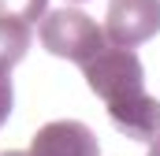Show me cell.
Instances as JSON below:
<instances>
[{"mask_svg": "<svg viewBox=\"0 0 160 156\" xmlns=\"http://www.w3.org/2000/svg\"><path fill=\"white\" fill-rule=\"evenodd\" d=\"M82 75L89 82V89L104 100L108 119L116 123L130 141H157L160 138V100L145 93L142 85V60L134 56V48L123 45H104L86 67Z\"/></svg>", "mask_w": 160, "mask_h": 156, "instance_id": "obj_1", "label": "cell"}, {"mask_svg": "<svg viewBox=\"0 0 160 156\" xmlns=\"http://www.w3.org/2000/svg\"><path fill=\"white\" fill-rule=\"evenodd\" d=\"M38 41L45 45V52L86 67V63L108 45V34H104V26L93 22L86 11H78V7H60V11H48V15L41 19Z\"/></svg>", "mask_w": 160, "mask_h": 156, "instance_id": "obj_2", "label": "cell"}, {"mask_svg": "<svg viewBox=\"0 0 160 156\" xmlns=\"http://www.w3.org/2000/svg\"><path fill=\"white\" fill-rule=\"evenodd\" d=\"M104 34L123 48L153 41L160 34V0H112L104 15Z\"/></svg>", "mask_w": 160, "mask_h": 156, "instance_id": "obj_3", "label": "cell"}, {"mask_svg": "<svg viewBox=\"0 0 160 156\" xmlns=\"http://www.w3.org/2000/svg\"><path fill=\"white\" fill-rule=\"evenodd\" d=\"M30 156H101V141L78 119H56L34 134Z\"/></svg>", "mask_w": 160, "mask_h": 156, "instance_id": "obj_4", "label": "cell"}, {"mask_svg": "<svg viewBox=\"0 0 160 156\" xmlns=\"http://www.w3.org/2000/svg\"><path fill=\"white\" fill-rule=\"evenodd\" d=\"M34 22L26 19H15V15H0V75H8L26 52H30V41H34Z\"/></svg>", "mask_w": 160, "mask_h": 156, "instance_id": "obj_5", "label": "cell"}, {"mask_svg": "<svg viewBox=\"0 0 160 156\" xmlns=\"http://www.w3.org/2000/svg\"><path fill=\"white\" fill-rule=\"evenodd\" d=\"M0 15H15L26 22H38L48 15V0H0Z\"/></svg>", "mask_w": 160, "mask_h": 156, "instance_id": "obj_6", "label": "cell"}, {"mask_svg": "<svg viewBox=\"0 0 160 156\" xmlns=\"http://www.w3.org/2000/svg\"><path fill=\"white\" fill-rule=\"evenodd\" d=\"M11 104H15V89H11V78L0 75V126L8 123V115H11Z\"/></svg>", "mask_w": 160, "mask_h": 156, "instance_id": "obj_7", "label": "cell"}, {"mask_svg": "<svg viewBox=\"0 0 160 156\" xmlns=\"http://www.w3.org/2000/svg\"><path fill=\"white\" fill-rule=\"evenodd\" d=\"M149 156H160V138L153 141V145H149Z\"/></svg>", "mask_w": 160, "mask_h": 156, "instance_id": "obj_8", "label": "cell"}, {"mask_svg": "<svg viewBox=\"0 0 160 156\" xmlns=\"http://www.w3.org/2000/svg\"><path fill=\"white\" fill-rule=\"evenodd\" d=\"M0 156H30V153H15V149H11V153H0Z\"/></svg>", "mask_w": 160, "mask_h": 156, "instance_id": "obj_9", "label": "cell"}]
</instances>
